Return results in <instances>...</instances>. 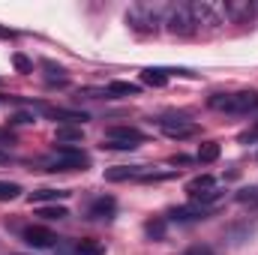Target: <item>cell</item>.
Returning <instances> with one entry per match:
<instances>
[{
    "label": "cell",
    "instance_id": "484cf974",
    "mask_svg": "<svg viewBox=\"0 0 258 255\" xmlns=\"http://www.w3.org/2000/svg\"><path fill=\"white\" fill-rule=\"evenodd\" d=\"M0 36H15L12 30H6V27H0Z\"/></svg>",
    "mask_w": 258,
    "mask_h": 255
},
{
    "label": "cell",
    "instance_id": "603a6c76",
    "mask_svg": "<svg viewBox=\"0 0 258 255\" xmlns=\"http://www.w3.org/2000/svg\"><path fill=\"white\" fill-rule=\"evenodd\" d=\"M12 63H15L18 72H24V75H27V72H33V60H30V57H24V54H12Z\"/></svg>",
    "mask_w": 258,
    "mask_h": 255
},
{
    "label": "cell",
    "instance_id": "d4e9b609",
    "mask_svg": "<svg viewBox=\"0 0 258 255\" xmlns=\"http://www.w3.org/2000/svg\"><path fill=\"white\" fill-rule=\"evenodd\" d=\"M6 162H9V153H3V150H0V165H6Z\"/></svg>",
    "mask_w": 258,
    "mask_h": 255
},
{
    "label": "cell",
    "instance_id": "e0dca14e",
    "mask_svg": "<svg viewBox=\"0 0 258 255\" xmlns=\"http://www.w3.org/2000/svg\"><path fill=\"white\" fill-rule=\"evenodd\" d=\"M48 114L57 117V120H69V123H84V120H87L84 111H66V108H54V111H48Z\"/></svg>",
    "mask_w": 258,
    "mask_h": 255
},
{
    "label": "cell",
    "instance_id": "9a60e30c",
    "mask_svg": "<svg viewBox=\"0 0 258 255\" xmlns=\"http://www.w3.org/2000/svg\"><path fill=\"white\" fill-rule=\"evenodd\" d=\"M72 192L66 189H39V192H30V204L33 201H57V198H69Z\"/></svg>",
    "mask_w": 258,
    "mask_h": 255
},
{
    "label": "cell",
    "instance_id": "5bb4252c",
    "mask_svg": "<svg viewBox=\"0 0 258 255\" xmlns=\"http://www.w3.org/2000/svg\"><path fill=\"white\" fill-rule=\"evenodd\" d=\"M54 138H57V144H66L69 147V141H81L84 132H81V126H57Z\"/></svg>",
    "mask_w": 258,
    "mask_h": 255
},
{
    "label": "cell",
    "instance_id": "ac0fdd59",
    "mask_svg": "<svg viewBox=\"0 0 258 255\" xmlns=\"http://www.w3.org/2000/svg\"><path fill=\"white\" fill-rule=\"evenodd\" d=\"M75 252L78 255H105V246L96 243V240H81V243L75 246Z\"/></svg>",
    "mask_w": 258,
    "mask_h": 255
},
{
    "label": "cell",
    "instance_id": "7a4b0ae2",
    "mask_svg": "<svg viewBox=\"0 0 258 255\" xmlns=\"http://www.w3.org/2000/svg\"><path fill=\"white\" fill-rule=\"evenodd\" d=\"M48 171H84L87 165H90V159H87V153H81L78 147H66L60 144L51 156H48Z\"/></svg>",
    "mask_w": 258,
    "mask_h": 255
},
{
    "label": "cell",
    "instance_id": "d6986e66",
    "mask_svg": "<svg viewBox=\"0 0 258 255\" xmlns=\"http://www.w3.org/2000/svg\"><path fill=\"white\" fill-rule=\"evenodd\" d=\"M39 216L54 222V219H66V216H69V210H66V207H57V204H48V207H39Z\"/></svg>",
    "mask_w": 258,
    "mask_h": 255
},
{
    "label": "cell",
    "instance_id": "7402d4cb",
    "mask_svg": "<svg viewBox=\"0 0 258 255\" xmlns=\"http://www.w3.org/2000/svg\"><path fill=\"white\" fill-rule=\"evenodd\" d=\"M249 231H252V225H249V222H240V225H231V228H228V240H231V243H243L240 237H243V234H249Z\"/></svg>",
    "mask_w": 258,
    "mask_h": 255
},
{
    "label": "cell",
    "instance_id": "9c48e42d",
    "mask_svg": "<svg viewBox=\"0 0 258 255\" xmlns=\"http://www.w3.org/2000/svg\"><path fill=\"white\" fill-rule=\"evenodd\" d=\"M114 210H117V201H114L111 195H102V198H96V201L90 204L87 216H90V219H111Z\"/></svg>",
    "mask_w": 258,
    "mask_h": 255
},
{
    "label": "cell",
    "instance_id": "2e32d148",
    "mask_svg": "<svg viewBox=\"0 0 258 255\" xmlns=\"http://www.w3.org/2000/svg\"><path fill=\"white\" fill-rule=\"evenodd\" d=\"M219 159V144L216 141H204L198 147V162H216Z\"/></svg>",
    "mask_w": 258,
    "mask_h": 255
},
{
    "label": "cell",
    "instance_id": "277c9868",
    "mask_svg": "<svg viewBox=\"0 0 258 255\" xmlns=\"http://www.w3.org/2000/svg\"><path fill=\"white\" fill-rule=\"evenodd\" d=\"M168 30L171 33H177V36H189L195 30V21H192V9L186 6V3H180V6H174L171 12H168Z\"/></svg>",
    "mask_w": 258,
    "mask_h": 255
},
{
    "label": "cell",
    "instance_id": "8992f818",
    "mask_svg": "<svg viewBox=\"0 0 258 255\" xmlns=\"http://www.w3.org/2000/svg\"><path fill=\"white\" fill-rule=\"evenodd\" d=\"M189 9H192V21L198 27L204 24L207 30H216V27L222 24V12H219L213 3H192Z\"/></svg>",
    "mask_w": 258,
    "mask_h": 255
},
{
    "label": "cell",
    "instance_id": "52a82bcc",
    "mask_svg": "<svg viewBox=\"0 0 258 255\" xmlns=\"http://www.w3.org/2000/svg\"><path fill=\"white\" fill-rule=\"evenodd\" d=\"M159 129L168 138H192V135H198V126H195L192 120H183V117H162Z\"/></svg>",
    "mask_w": 258,
    "mask_h": 255
},
{
    "label": "cell",
    "instance_id": "ffe728a7",
    "mask_svg": "<svg viewBox=\"0 0 258 255\" xmlns=\"http://www.w3.org/2000/svg\"><path fill=\"white\" fill-rule=\"evenodd\" d=\"M144 231H147L153 240H162V237H165V219H150V222L144 225Z\"/></svg>",
    "mask_w": 258,
    "mask_h": 255
},
{
    "label": "cell",
    "instance_id": "30bf717a",
    "mask_svg": "<svg viewBox=\"0 0 258 255\" xmlns=\"http://www.w3.org/2000/svg\"><path fill=\"white\" fill-rule=\"evenodd\" d=\"M171 219H174V222H198V219H207V207L195 201V204H189V207L171 210Z\"/></svg>",
    "mask_w": 258,
    "mask_h": 255
},
{
    "label": "cell",
    "instance_id": "3957f363",
    "mask_svg": "<svg viewBox=\"0 0 258 255\" xmlns=\"http://www.w3.org/2000/svg\"><path fill=\"white\" fill-rule=\"evenodd\" d=\"M144 141V132L135 126H111L102 138V147L105 150H132Z\"/></svg>",
    "mask_w": 258,
    "mask_h": 255
},
{
    "label": "cell",
    "instance_id": "6da1fadb",
    "mask_svg": "<svg viewBox=\"0 0 258 255\" xmlns=\"http://www.w3.org/2000/svg\"><path fill=\"white\" fill-rule=\"evenodd\" d=\"M210 108L213 111H225V114H249V111L258 108V90L216 93V96H210Z\"/></svg>",
    "mask_w": 258,
    "mask_h": 255
},
{
    "label": "cell",
    "instance_id": "8fae6325",
    "mask_svg": "<svg viewBox=\"0 0 258 255\" xmlns=\"http://www.w3.org/2000/svg\"><path fill=\"white\" fill-rule=\"evenodd\" d=\"M141 174H144V168L141 165H117V168H108L105 171V180H111V183H120V180H141Z\"/></svg>",
    "mask_w": 258,
    "mask_h": 255
},
{
    "label": "cell",
    "instance_id": "cb8c5ba5",
    "mask_svg": "<svg viewBox=\"0 0 258 255\" xmlns=\"http://www.w3.org/2000/svg\"><path fill=\"white\" fill-rule=\"evenodd\" d=\"M186 255H213V252H210L207 246H195V249H189Z\"/></svg>",
    "mask_w": 258,
    "mask_h": 255
},
{
    "label": "cell",
    "instance_id": "5b68a950",
    "mask_svg": "<svg viewBox=\"0 0 258 255\" xmlns=\"http://www.w3.org/2000/svg\"><path fill=\"white\" fill-rule=\"evenodd\" d=\"M21 240H24L27 246H33V249H48V246L57 243V234H54L48 225H27V228L21 231Z\"/></svg>",
    "mask_w": 258,
    "mask_h": 255
},
{
    "label": "cell",
    "instance_id": "4fadbf2b",
    "mask_svg": "<svg viewBox=\"0 0 258 255\" xmlns=\"http://www.w3.org/2000/svg\"><path fill=\"white\" fill-rule=\"evenodd\" d=\"M141 81L150 84V87H165L168 84V72L165 69H144L141 72Z\"/></svg>",
    "mask_w": 258,
    "mask_h": 255
},
{
    "label": "cell",
    "instance_id": "ba28073f",
    "mask_svg": "<svg viewBox=\"0 0 258 255\" xmlns=\"http://www.w3.org/2000/svg\"><path fill=\"white\" fill-rule=\"evenodd\" d=\"M222 12H225L234 24H246V21L255 15V3H249V0H228V3L222 6Z\"/></svg>",
    "mask_w": 258,
    "mask_h": 255
},
{
    "label": "cell",
    "instance_id": "44dd1931",
    "mask_svg": "<svg viewBox=\"0 0 258 255\" xmlns=\"http://www.w3.org/2000/svg\"><path fill=\"white\" fill-rule=\"evenodd\" d=\"M21 195V186L18 183H9V180H0V201H12Z\"/></svg>",
    "mask_w": 258,
    "mask_h": 255
},
{
    "label": "cell",
    "instance_id": "7c38bea8",
    "mask_svg": "<svg viewBox=\"0 0 258 255\" xmlns=\"http://www.w3.org/2000/svg\"><path fill=\"white\" fill-rule=\"evenodd\" d=\"M141 87L132 84V81H111L108 84V96H138Z\"/></svg>",
    "mask_w": 258,
    "mask_h": 255
}]
</instances>
